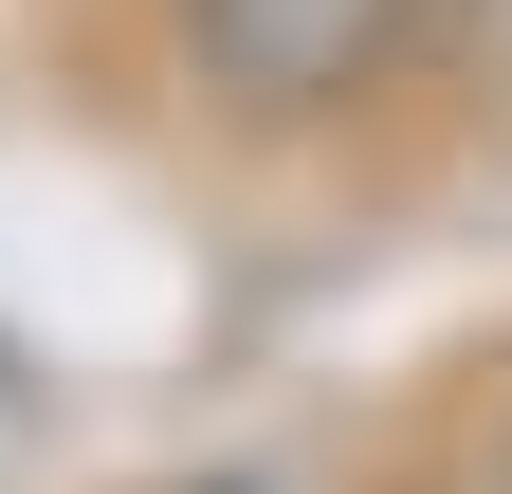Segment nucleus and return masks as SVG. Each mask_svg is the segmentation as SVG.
Wrapping results in <instances>:
<instances>
[{"instance_id":"1","label":"nucleus","mask_w":512,"mask_h":494,"mask_svg":"<svg viewBox=\"0 0 512 494\" xmlns=\"http://www.w3.org/2000/svg\"><path fill=\"white\" fill-rule=\"evenodd\" d=\"M403 37H421V0H183V55L220 110H330Z\"/></svg>"}]
</instances>
